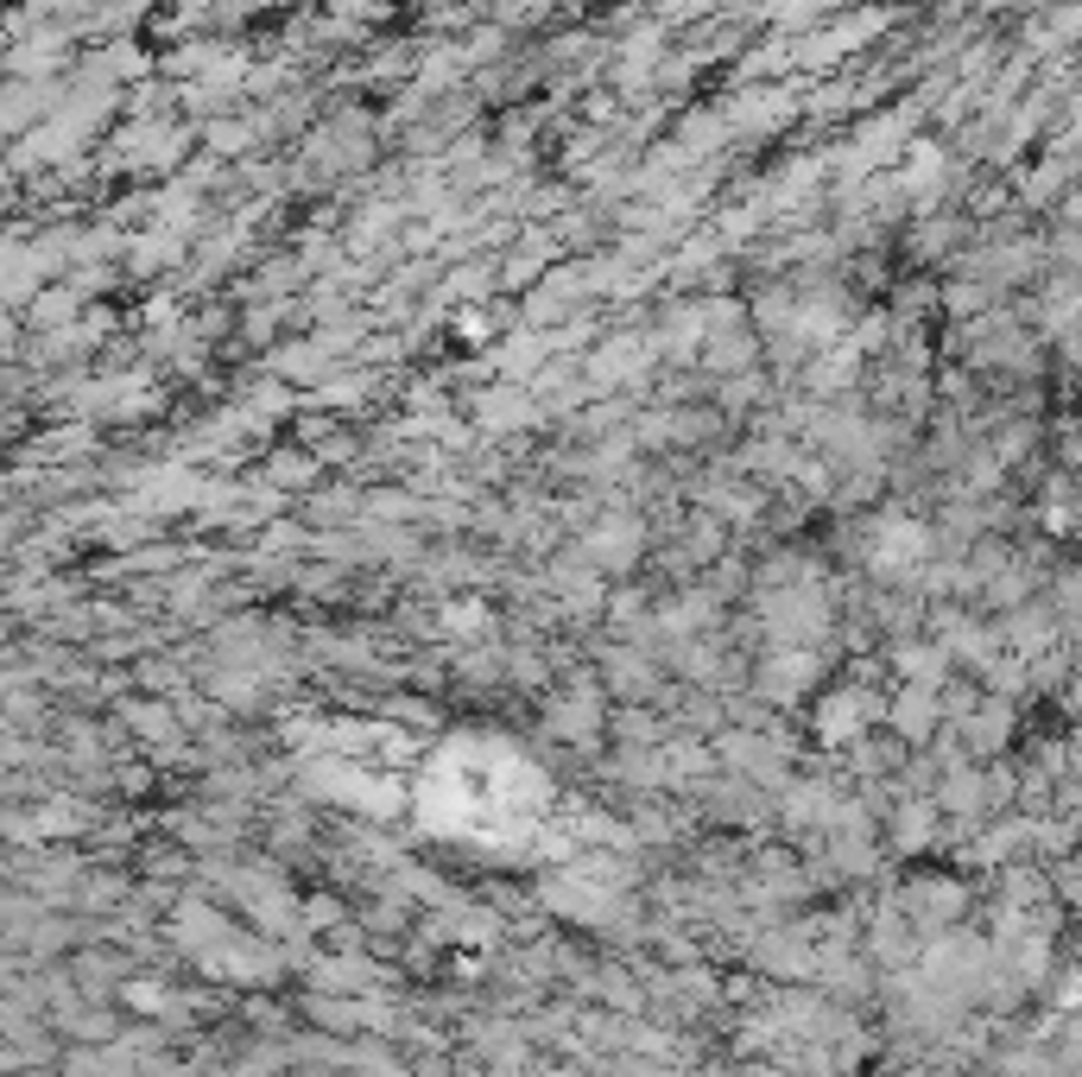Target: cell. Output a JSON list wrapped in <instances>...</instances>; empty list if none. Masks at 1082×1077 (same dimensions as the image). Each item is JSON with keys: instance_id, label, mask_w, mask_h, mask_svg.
Returning <instances> with one entry per match:
<instances>
[{"instance_id": "obj_3", "label": "cell", "mask_w": 1082, "mask_h": 1077, "mask_svg": "<svg viewBox=\"0 0 1082 1077\" xmlns=\"http://www.w3.org/2000/svg\"><path fill=\"white\" fill-rule=\"evenodd\" d=\"M640 361H646V342H640V336H614L602 356L589 361V381L614 387V381H627V374H640Z\"/></svg>"}, {"instance_id": "obj_16", "label": "cell", "mask_w": 1082, "mask_h": 1077, "mask_svg": "<svg viewBox=\"0 0 1082 1077\" xmlns=\"http://www.w3.org/2000/svg\"><path fill=\"white\" fill-rule=\"evenodd\" d=\"M456 330L469 336V342H488V330H494V324H488L481 311H462V317H456Z\"/></svg>"}, {"instance_id": "obj_14", "label": "cell", "mask_w": 1082, "mask_h": 1077, "mask_svg": "<svg viewBox=\"0 0 1082 1077\" xmlns=\"http://www.w3.org/2000/svg\"><path fill=\"white\" fill-rule=\"evenodd\" d=\"M310 476V457H273V482H304Z\"/></svg>"}, {"instance_id": "obj_18", "label": "cell", "mask_w": 1082, "mask_h": 1077, "mask_svg": "<svg viewBox=\"0 0 1082 1077\" xmlns=\"http://www.w3.org/2000/svg\"><path fill=\"white\" fill-rule=\"evenodd\" d=\"M532 13H545V0H506L501 20H532Z\"/></svg>"}, {"instance_id": "obj_11", "label": "cell", "mask_w": 1082, "mask_h": 1077, "mask_svg": "<svg viewBox=\"0 0 1082 1077\" xmlns=\"http://www.w3.org/2000/svg\"><path fill=\"white\" fill-rule=\"evenodd\" d=\"M393 222H400V209H393V204H380V209H361V222H354V248H380Z\"/></svg>"}, {"instance_id": "obj_2", "label": "cell", "mask_w": 1082, "mask_h": 1077, "mask_svg": "<svg viewBox=\"0 0 1082 1077\" xmlns=\"http://www.w3.org/2000/svg\"><path fill=\"white\" fill-rule=\"evenodd\" d=\"M874 26H881V13H855V20L830 26L823 39H810L798 57H805V64H830V57H842V52H855V45H867V39H874Z\"/></svg>"}, {"instance_id": "obj_9", "label": "cell", "mask_w": 1082, "mask_h": 1077, "mask_svg": "<svg viewBox=\"0 0 1082 1077\" xmlns=\"http://www.w3.org/2000/svg\"><path fill=\"white\" fill-rule=\"evenodd\" d=\"M545 254H551V235H545V229H532L526 241H520V254L506 260V285L532 280V273H538V266H545Z\"/></svg>"}, {"instance_id": "obj_5", "label": "cell", "mask_w": 1082, "mask_h": 1077, "mask_svg": "<svg viewBox=\"0 0 1082 1077\" xmlns=\"http://www.w3.org/2000/svg\"><path fill=\"white\" fill-rule=\"evenodd\" d=\"M817 722H823V736H830V742H855L861 722H867V704H861L855 692H835L830 704H823V717H817Z\"/></svg>"}, {"instance_id": "obj_7", "label": "cell", "mask_w": 1082, "mask_h": 1077, "mask_svg": "<svg viewBox=\"0 0 1082 1077\" xmlns=\"http://www.w3.org/2000/svg\"><path fill=\"white\" fill-rule=\"evenodd\" d=\"M545 349H551V342H545V336L520 330V336H513V342H506V349H501V374H506V381H526L532 368H538V361H545Z\"/></svg>"}, {"instance_id": "obj_4", "label": "cell", "mask_w": 1082, "mask_h": 1077, "mask_svg": "<svg viewBox=\"0 0 1082 1077\" xmlns=\"http://www.w3.org/2000/svg\"><path fill=\"white\" fill-rule=\"evenodd\" d=\"M893 191H906V197H937V191H943V153H937L931 140H925V146H911L906 172L893 178Z\"/></svg>"}, {"instance_id": "obj_15", "label": "cell", "mask_w": 1082, "mask_h": 1077, "mask_svg": "<svg viewBox=\"0 0 1082 1077\" xmlns=\"http://www.w3.org/2000/svg\"><path fill=\"white\" fill-rule=\"evenodd\" d=\"M456 292H462V298H481V292H488V266H476V273H469V266H462V273H456Z\"/></svg>"}, {"instance_id": "obj_6", "label": "cell", "mask_w": 1082, "mask_h": 1077, "mask_svg": "<svg viewBox=\"0 0 1082 1077\" xmlns=\"http://www.w3.org/2000/svg\"><path fill=\"white\" fill-rule=\"evenodd\" d=\"M633 552H640V526H633V520L627 526L614 520V526H602V533L589 538V558H602V565H627Z\"/></svg>"}, {"instance_id": "obj_13", "label": "cell", "mask_w": 1082, "mask_h": 1077, "mask_svg": "<svg viewBox=\"0 0 1082 1077\" xmlns=\"http://www.w3.org/2000/svg\"><path fill=\"white\" fill-rule=\"evenodd\" d=\"M456 634H469V628H488V609L481 602H450V616H444Z\"/></svg>"}, {"instance_id": "obj_1", "label": "cell", "mask_w": 1082, "mask_h": 1077, "mask_svg": "<svg viewBox=\"0 0 1082 1077\" xmlns=\"http://www.w3.org/2000/svg\"><path fill=\"white\" fill-rule=\"evenodd\" d=\"M874 538H881V545H874V565L881 570H911V565L931 558V533H925L918 520H886Z\"/></svg>"}, {"instance_id": "obj_10", "label": "cell", "mask_w": 1082, "mask_h": 1077, "mask_svg": "<svg viewBox=\"0 0 1082 1077\" xmlns=\"http://www.w3.org/2000/svg\"><path fill=\"white\" fill-rule=\"evenodd\" d=\"M32 317H39V324H70V317H76V292H70V285L32 292Z\"/></svg>"}, {"instance_id": "obj_12", "label": "cell", "mask_w": 1082, "mask_h": 1077, "mask_svg": "<svg viewBox=\"0 0 1082 1077\" xmlns=\"http://www.w3.org/2000/svg\"><path fill=\"white\" fill-rule=\"evenodd\" d=\"M209 146H216V153H248L253 128L248 121H216V128H209Z\"/></svg>"}, {"instance_id": "obj_17", "label": "cell", "mask_w": 1082, "mask_h": 1077, "mask_svg": "<svg viewBox=\"0 0 1082 1077\" xmlns=\"http://www.w3.org/2000/svg\"><path fill=\"white\" fill-rule=\"evenodd\" d=\"M975 305H987V285H957L950 292V311H975Z\"/></svg>"}, {"instance_id": "obj_8", "label": "cell", "mask_w": 1082, "mask_h": 1077, "mask_svg": "<svg viewBox=\"0 0 1082 1077\" xmlns=\"http://www.w3.org/2000/svg\"><path fill=\"white\" fill-rule=\"evenodd\" d=\"M476 418H481V425H526V418H532L526 387H520V393H481V400H476Z\"/></svg>"}]
</instances>
